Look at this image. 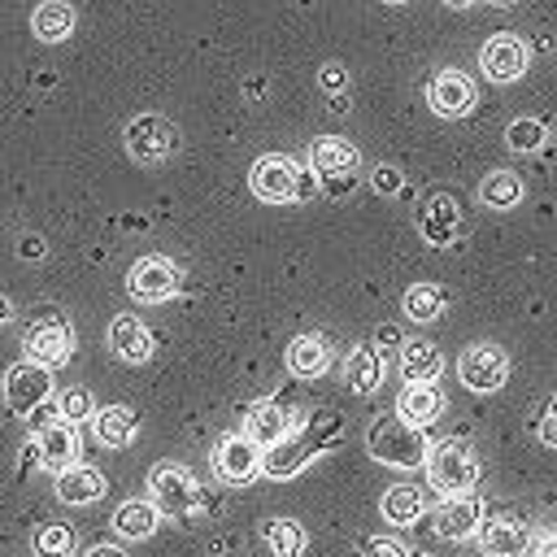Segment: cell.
<instances>
[{
    "label": "cell",
    "mask_w": 557,
    "mask_h": 557,
    "mask_svg": "<svg viewBox=\"0 0 557 557\" xmlns=\"http://www.w3.org/2000/svg\"><path fill=\"white\" fill-rule=\"evenodd\" d=\"M544 139H548V126H544L540 117H513V122L505 126V144H509L513 152H540Z\"/></svg>",
    "instance_id": "d6a6232c"
},
{
    "label": "cell",
    "mask_w": 557,
    "mask_h": 557,
    "mask_svg": "<svg viewBox=\"0 0 557 557\" xmlns=\"http://www.w3.org/2000/svg\"><path fill=\"white\" fill-rule=\"evenodd\" d=\"M74 326L57 313V309H44L26 331H22V348H26V361L44 366V370H57L74 357Z\"/></svg>",
    "instance_id": "5b68a950"
},
{
    "label": "cell",
    "mask_w": 557,
    "mask_h": 557,
    "mask_svg": "<svg viewBox=\"0 0 557 557\" xmlns=\"http://www.w3.org/2000/svg\"><path fill=\"white\" fill-rule=\"evenodd\" d=\"M366 448H370V457L383 461V466L418 470V466L426 461V453H431V440H426L422 426H413V422H405V418L392 413V418L370 422V431H366Z\"/></svg>",
    "instance_id": "3957f363"
},
{
    "label": "cell",
    "mask_w": 557,
    "mask_h": 557,
    "mask_svg": "<svg viewBox=\"0 0 557 557\" xmlns=\"http://www.w3.org/2000/svg\"><path fill=\"white\" fill-rule=\"evenodd\" d=\"M379 513H383V522H392V527H413V522L426 513V496H422V487H413V483H396V487L383 492Z\"/></svg>",
    "instance_id": "4316f807"
},
{
    "label": "cell",
    "mask_w": 557,
    "mask_h": 557,
    "mask_svg": "<svg viewBox=\"0 0 557 557\" xmlns=\"http://www.w3.org/2000/svg\"><path fill=\"white\" fill-rule=\"evenodd\" d=\"M148 487H152V496H148V500H152L161 513H174V518H187V513H191V505H196V496H200V487H196L191 470H187V466H178V461H161V466H152Z\"/></svg>",
    "instance_id": "9c48e42d"
},
{
    "label": "cell",
    "mask_w": 557,
    "mask_h": 557,
    "mask_svg": "<svg viewBox=\"0 0 557 557\" xmlns=\"http://www.w3.org/2000/svg\"><path fill=\"white\" fill-rule=\"evenodd\" d=\"M383 374H387V361H383V352H379L374 344H357V348L348 352V361H344V383H348L357 396L379 392Z\"/></svg>",
    "instance_id": "cb8c5ba5"
},
{
    "label": "cell",
    "mask_w": 557,
    "mask_h": 557,
    "mask_svg": "<svg viewBox=\"0 0 557 557\" xmlns=\"http://www.w3.org/2000/svg\"><path fill=\"white\" fill-rule=\"evenodd\" d=\"M161 522V509L152 500H122L117 513H113V531L122 540H148Z\"/></svg>",
    "instance_id": "f1b7e54d"
},
{
    "label": "cell",
    "mask_w": 557,
    "mask_h": 557,
    "mask_svg": "<svg viewBox=\"0 0 557 557\" xmlns=\"http://www.w3.org/2000/svg\"><path fill=\"white\" fill-rule=\"evenodd\" d=\"M522 196H527V187H522V178L513 170H492L479 183V200L487 209H513V205H522Z\"/></svg>",
    "instance_id": "4dcf8cb0"
},
{
    "label": "cell",
    "mask_w": 557,
    "mask_h": 557,
    "mask_svg": "<svg viewBox=\"0 0 557 557\" xmlns=\"http://www.w3.org/2000/svg\"><path fill=\"white\" fill-rule=\"evenodd\" d=\"M91 431L104 448H131L139 440V413L126 405H104L91 413Z\"/></svg>",
    "instance_id": "ffe728a7"
},
{
    "label": "cell",
    "mask_w": 557,
    "mask_h": 557,
    "mask_svg": "<svg viewBox=\"0 0 557 557\" xmlns=\"http://www.w3.org/2000/svg\"><path fill=\"white\" fill-rule=\"evenodd\" d=\"M374 344H405V339H400L396 326H379V331H374Z\"/></svg>",
    "instance_id": "60d3db41"
},
{
    "label": "cell",
    "mask_w": 557,
    "mask_h": 557,
    "mask_svg": "<svg viewBox=\"0 0 557 557\" xmlns=\"http://www.w3.org/2000/svg\"><path fill=\"white\" fill-rule=\"evenodd\" d=\"M318 83H322V91H331V96H339V91L348 87V70H344L339 61H326V65L318 70Z\"/></svg>",
    "instance_id": "8d00e7d4"
},
{
    "label": "cell",
    "mask_w": 557,
    "mask_h": 557,
    "mask_svg": "<svg viewBox=\"0 0 557 557\" xmlns=\"http://www.w3.org/2000/svg\"><path fill=\"white\" fill-rule=\"evenodd\" d=\"M444 4H448V9H470L474 0H444Z\"/></svg>",
    "instance_id": "ee69618b"
},
{
    "label": "cell",
    "mask_w": 557,
    "mask_h": 557,
    "mask_svg": "<svg viewBox=\"0 0 557 557\" xmlns=\"http://www.w3.org/2000/svg\"><path fill=\"white\" fill-rule=\"evenodd\" d=\"M418 557H426V553H418Z\"/></svg>",
    "instance_id": "7dc6e473"
},
{
    "label": "cell",
    "mask_w": 557,
    "mask_h": 557,
    "mask_svg": "<svg viewBox=\"0 0 557 557\" xmlns=\"http://www.w3.org/2000/svg\"><path fill=\"white\" fill-rule=\"evenodd\" d=\"M366 557H413L400 540H392V535H374L370 544H366Z\"/></svg>",
    "instance_id": "f35d334b"
},
{
    "label": "cell",
    "mask_w": 557,
    "mask_h": 557,
    "mask_svg": "<svg viewBox=\"0 0 557 557\" xmlns=\"http://www.w3.org/2000/svg\"><path fill=\"white\" fill-rule=\"evenodd\" d=\"M487 4H496V9H509V4H518V0H487Z\"/></svg>",
    "instance_id": "f6af8a7d"
},
{
    "label": "cell",
    "mask_w": 557,
    "mask_h": 557,
    "mask_svg": "<svg viewBox=\"0 0 557 557\" xmlns=\"http://www.w3.org/2000/svg\"><path fill=\"white\" fill-rule=\"evenodd\" d=\"M383 4H405V0H383Z\"/></svg>",
    "instance_id": "bcb514c9"
},
{
    "label": "cell",
    "mask_w": 557,
    "mask_h": 557,
    "mask_svg": "<svg viewBox=\"0 0 557 557\" xmlns=\"http://www.w3.org/2000/svg\"><path fill=\"white\" fill-rule=\"evenodd\" d=\"M261 540H265L270 557H300L305 553V527L296 518H265Z\"/></svg>",
    "instance_id": "1f68e13d"
},
{
    "label": "cell",
    "mask_w": 557,
    "mask_h": 557,
    "mask_svg": "<svg viewBox=\"0 0 557 557\" xmlns=\"http://www.w3.org/2000/svg\"><path fill=\"white\" fill-rule=\"evenodd\" d=\"M457 379H461L470 392L487 396V392L505 387V379H509V352H505L500 344L479 339V344L461 348V357H457Z\"/></svg>",
    "instance_id": "52a82bcc"
},
{
    "label": "cell",
    "mask_w": 557,
    "mask_h": 557,
    "mask_svg": "<svg viewBox=\"0 0 557 557\" xmlns=\"http://www.w3.org/2000/svg\"><path fill=\"white\" fill-rule=\"evenodd\" d=\"M296 422H300L296 409H287V405H278V400H261V405L248 409V418H244V435L265 453V448H274Z\"/></svg>",
    "instance_id": "5bb4252c"
},
{
    "label": "cell",
    "mask_w": 557,
    "mask_h": 557,
    "mask_svg": "<svg viewBox=\"0 0 557 557\" xmlns=\"http://www.w3.org/2000/svg\"><path fill=\"white\" fill-rule=\"evenodd\" d=\"M178 287H183V270H178L170 257H139V261L126 270V292H131V300H139V305H161V300H170Z\"/></svg>",
    "instance_id": "ba28073f"
},
{
    "label": "cell",
    "mask_w": 557,
    "mask_h": 557,
    "mask_svg": "<svg viewBox=\"0 0 557 557\" xmlns=\"http://www.w3.org/2000/svg\"><path fill=\"white\" fill-rule=\"evenodd\" d=\"M30 448L39 453V466L61 474V470L78 466V426L74 422H44V426H35V444Z\"/></svg>",
    "instance_id": "4fadbf2b"
},
{
    "label": "cell",
    "mask_w": 557,
    "mask_h": 557,
    "mask_svg": "<svg viewBox=\"0 0 557 557\" xmlns=\"http://www.w3.org/2000/svg\"><path fill=\"white\" fill-rule=\"evenodd\" d=\"M444 305H448V296H444V287H440V283H413V287H405V296H400L405 318H409V322H418V326L435 322V318L444 313Z\"/></svg>",
    "instance_id": "f546056e"
},
{
    "label": "cell",
    "mask_w": 557,
    "mask_h": 557,
    "mask_svg": "<svg viewBox=\"0 0 557 557\" xmlns=\"http://www.w3.org/2000/svg\"><path fill=\"white\" fill-rule=\"evenodd\" d=\"M422 466H426V483H431L440 496H466V492H474V483H479V474H483L474 444H470V440H457V435L431 444V453H426Z\"/></svg>",
    "instance_id": "7a4b0ae2"
},
{
    "label": "cell",
    "mask_w": 557,
    "mask_h": 557,
    "mask_svg": "<svg viewBox=\"0 0 557 557\" xmlns=\"http://www.w3.org/2000/svg\"><path fill=\"white\" fill-rule=\"evenodd\" d=\"M109 348H113L117 361L144 366V361L152 357V335H148V326H144L135 313H117V318L109 322Z\"/></svg>",
    "instance_id": "ac0fdd59"
},
{
    "label": "cell",
    "mask_w": 557,
    "mask_h": 557,
    "mask_svg": "<svg viewBox=\"0 0 557 557\" xmlns=\"http://www.w3.org/2000/svg\"><path fill=\"white\" fill-rule=\"evenodd\" d=\"M479 540L492 557H518L527 548V522L518 513H492L479 522Z\"/></svg>",
    "instance_id": "d6986e66"
},
{
    "label": "cell",
    "mask_w": 557,
    "mask_h": 557,
    "mask_svg": "<svg viewBox=\"0 0 557 557\" xmlns=\"http://www.w3.org/2000/svg\"><path fill=\"white\" fill-rule=\"evenodd\" d=\"M22 257H44V244L39 239H22Z\"/></svg>",
    "instance_id": "b9f144b4"
},
{
    "label": "cell",
    "mask_w": 557,
    "mask_h": 557,
    "mask_svg": "<svg viewBox=\"0 0 557 557\" xmlns=\"http://www.w3.org/2000/svg\"><path fill=\"white\" fill-rule=\"evenodd\" d=\"M527 61H531L527 44H522L518 35H509V30H496V35L479 48V70H483L492 83H518V78L527 74Z\"/></svg>",
    "instance_id": "8fae6325"
},
{
    "label": "cell",
    "mask_w": 557,
    "mask_h": 557,
    "mask_svg": "<svg viewBox=\"0 0 557 557\" xmlns=\"http://www.w3.org/2000/svg\"><path fill=\"white\" fill-rule=\"evenodd\" d=\"M57 496L65 505H91V500L104 496V474L96 466H83L78 461V466H70V470L57 474Z\"/></svg>",
    "instance_id": "484cf974"
},
{
    "label": "cell",
    "mask_w": 557,
    "mask_h": 557,
    "mask_svg": "<svg viewBox=\"0 0 557 557\" xmlns=\"http://www.w3.org/2000/svg\"><path fill=\"white\" fill-rule=\"evenodd\" d=\"M70 553H74V527L44 522L35 531V557H70Z\"/></svg>",
    "instance_id": "836d02e7"
},
{
    "label": "cell",
    "mask_w": 557,
    "mask_h": 557,
    "mask_svg": "<svg viewBox=\"0 0 557 557\" xmlns=\"http://www.w3.org/2000/svg\"><path fill=\"white\" fill-rule=\"evenodd\" d=\"M122 144H126L131 161L157 165V161H165V157L178 152V126H174L170 117H161V113H139V117L126 122Z\"/></svg>",
    "instance_id": "8992f818"
},
{
    "label": "cell",
    "mask_w": 557,
    "mask_h": 557,
    "mask_svg": "<svg viewBox=\"0 0 557 557\" xmlns=\"http://www.w3.org/2000/svg\"><path fill=\"white\" fill-rule=\"evenodd\" d=\"M479 522H483V500L474 492L444 496V505L435 509V535L440 540H470V535H479Z\"/></svg>",
    "instance_id": "9a60e30c"
},
{
    "label": "cell",
    "mask_w": 557,
    "mask_h": 557,
    "mask_svg": "<svg viewBox=\"0 0 557 557\" xmlns=\"http://www.w3.org/2000/svg\"><path fill=\"white\" fill-rule=\"evenodd\" d=\"M283 361H287V370H292L296 379H318V374H326V366H331V344H326L322 335L305 331V335H296V339L287 344Z\"/></svg>",
    "instance_id": "603a6c76"
},
{
    "label": "cell",
    "mask_w": 557,
    "mask_h": 557,
    "mask_svg": "<svg viewBox=\"0 0 557 557\" xmlns=\"http://www.w3.org/2000/svg\"><path fill=\"white\" fill-rule=\"evenodd\" d=\"M370 187H374L379 196H396V191L405 187V174H400L396 165H374V174H370Z\"/></svg>",
    "instance_id": "d590c367"
},
{
    "label": "cell",
    "mask_w": 557,
    "mask_h": 557,
    "mask_svg": "<svg viewBox=\"0 0 557 557\" xmlns=\"http://www.w3.org/2000/svg\"><path fill=\"white\" fill-rule=\"evenodd\" d=\"M248 187L257 200L265 205H292V200H309L313 196V178L287 157V152H265L252 161L248 170Z\"/></svg>",
    "instance_id": "277c9868"
},
{
    "label": "cell",
    "mask_w": 557,
    "mask_h": 557,
    "mask_svg": "<svg viewBox=\"0 0 557 557\" xmlns=\"http://www.w3.org/2000/svg\"><path fill=\"white\" fill-rule=\"evenodd\" d=\"M213 470L222 483H248L261 470V448L248 435H226L213 453Z\"/></svg>",
    "instance_id": "2e32d148"
},
{
    "label": "cell",
    "mask_w": 557,
    "mask_h": 557,
    "mask_svg": "<svg viewBox=\"0 0 557 557\" xmlns=\"http://www.w3.org/2000/svg\"><path fill=\"white\" fill-rule=\"evenodd\" d=\"M74 4H65V0H44L35 13H30V30H35V39L39 44H61V39H70L74 35Z\"/></svg>",
    "instance_id": "83f0119b"
},
{
    "label": "cell",
    "mask_w": 557,
    "mask_h": 557,
    "mask_svg": "<svg viewBox=\"0 0 557 557\" xmlns=\"http://www.w3.org/2000/svg\"><path fill=\"white\" fill-rule=\"evenodd\" d=\"M57 413H61V422H91V392L87 387H65L61 396H57Z\"/></svg>",
    "instance_id": "e575fe53"
},
{
    "label": "cell",
    "mask_w": 557,
    "mask_h": 557,
    "mask_svg": "<svg viewBox=\"0 0 557 557\" xmlns=\"http://www.w3.org/2000/svg\"><path fill=\"white\" fill-rule=\"evenodd\" d=\"M309 165H313L318 174H326V178H339V174H357L361 152H357L348 139H339V135H322V139H313V148H309Z\"/></svg>",
    "instance_id": "7402d4cb"
},
{
    "label": "cell",
    "mask_w": 557,
    "mask_h": 557,
    "mask_svg": "<svg viewBox=\"0 0 557 557\" xmlns=\"http://www.w3.org/2000/svg\"><path fill=\"white\" fill-rule=\"evenodd\" d=\"M83 557H126V548H117V544H91Z\"/></svg>",
    "instance_id": "ab89813d"
},
{
    "label": "cell",
    "mask_w": 557,
    "mask_h": 557,
    "mask_svg": "<svg viewBox=\"0 0 557 557\" xmlns=\"http://www.w3.org/2000/svg\"><path fill=\"white\" fill-rule=\"evenodd\" d=\"M444 413V392L435 383H405V392L396 396V418L413 422V426H431Z\"/></svg>",
    "instance_id": "44dd1931"
},
{
    "label": "cell",
    "mask_w": 557,
    "mask_h": 557,
    "mask_svg": "<svg viewBox=\"0 0 557 557\" xmlns=\"http://www.w3.org/2000/svg\"><path fill=\"white\" fill-rule=\"evenodd\" d=\"M48 396H52V370H44V366H35V361L9 366V374H4V405H9L17 418H30Z\"/></svg>",
    "instance_id": "30bf717a"
},
{
    "label": "cell",
    "mask_w": 557,
    "mask_h": 557,
    "mask_svg": "<svg viewBox=\"0 0 557 557\" xmlns=\"http://www.w3.org/2000/svg\"><path fill=\"white\" fill-rule=\"evenodd\" d=\"M9 322H13V300L0 296V326H9Z\"/></svg>",
    "instance_id": "7bdbcfd3"
},
{
    "label": "cell",
    "mask_w": 557,
    "mask_h": 557,
    "mask_svg": "<svg viewBox=\"0 0 557 557\" xmlns=\"http://www.w3.org/2000/svg\"><path fill=\"white\" fill-rule=\"evenodd\" d=\"M339 431H344L339 413H335V409H318L313 418H300L274 448L261 453V470H265L270 479H292V474L305 470L313 457H322V453L339 440Z\"/></svg>",
    "instance_id": "6da1fadb"
},
{
    "label": "cell",
    "mask_w": 557,
    "mask_h": 557,
    "mask_svg": "<svg viewBox=\"0 0 557 557\" xmlns=\"http://www.w3.org/2000/svg\"><path fill=\"white\" fill-rule=\"evenodd\" d=\"M540 444H548V448H557V392L548 396V405H544V413H540Z\"/></svg>",
    "instance_id": "74e56055"
},
{
    "label": "cell",
    "mask_w": 557,
    "mask_h": 557,
    "mask_svg": "<svg viewBox=\"0 0 557 557\" xmlns=\"http://www.w3.org/2000/svg\"><path fill=\"white\" fill-rule=\"evenodd\" d=\"M426 104L440 117H466L479 104V91H474L470 74H461V70H435L431 83H426Z\"/></svg>",
    "instance_id": "7c38bea8"
},
{
    "label": "cell",
    "mask_w": 557,
    "mask_h": 557,
    "mask_svg": "<svg viewBox=\"0 0 557 557\" xmlns=\"http://www.w3.org/2000/svg\"><path fill=\"white\" fill-rule=\"evenodd\" d=\"M444 370V357L431 339H405L400 344V374L405 383H435Z\"/></svg>",
    "instance_id": "d4e9b609"
},
{
    "label": "cell",
    "mask_w": 557,
    "mask_h": 557,
    "mask_svg": "<svg viewBox=\"0 0 557 557\" xmlns=\"http://www.w3.org/2000/svg\"><path fill=\"white\" fill-rule=\"evenodd\" d=\"M418 231L431 248H448L457 235H461V213H457V200L453 196H431L422 209H418Z\"/></svg>",
    "instance_id": "e0dca14e"
}]
</instances>
